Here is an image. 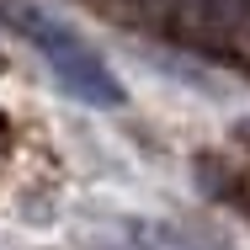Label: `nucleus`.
I'll return each instance as SVG.
<instances>
[{
  "label": "nucleus",
  "instance_id": "nucleus-1",
  "mask_svg": "<svg viewBox=\"0 0 250 250\" xmlns=\"http://www.w3.org/2000/svg\"><path fill=\"white\" fill-rule=\"evenodd\" d=\"M11 16H16V27L38 43V48L48 53L53 75L64 80V91H75L80 101H96V106H117L123 101V85H117V75L101 64V53H91L64 21H53L48 11H38V5H11Z\"/></svg>",
  "mask_w": 250,
  "mask_h": 250
},
{
  "label": "nucleus",
  "instance_id": "nucleus-2",
  "mask_svg": "<svg viewBox=\"0 0 250 250\" xmlns=\"http://www.w3.org/2000/svg\"><path fill=\"white\" fill-rule=\"evenodd\" d=\"M128 240H133V250H213L170 224H128Z\"/></svg>",
  "mask_w": 250,
  "mask_h": 250
}]
</instances>
